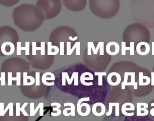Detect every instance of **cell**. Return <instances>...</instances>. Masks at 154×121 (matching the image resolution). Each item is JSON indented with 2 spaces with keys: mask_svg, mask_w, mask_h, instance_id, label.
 Masks as SVG:
<instances>
[{
  "mask_svg": "<svg viewBox=\"0 0 154 121\" xmlns=\"http://www.w3.org/2000/svg\"><path fill=\"white\" fill-rule=\"evenodd\" d=\"M120 51L119 44L115 42H110L106 46V51L109 55L115 56L118 54Z\"/></svg>",
  "mask_w": 154,
  "mask_h": 121,
  "instance_id": "1",
  "label": "cell"
},
{
  "mask_svg": "<svg viewBox=\"0 0 154 121\" xmlns=\"http://www.w3.org/2000/svg\"><path fill=\"white\" fill-rule=\"evenodd\" d=\"M92 113L98 117L103 116L106 113V108L105 105L101 103H97L93 104L91 109Z\"/></svg>",
  "mask_w": 154,
  "mask_h": 121,
  "instance_id": "2",
  "label": "cell"
},
{
  "mask_svg": "<svg viewBox=\"0 0 154 121\" xmlns=\"http://www.w3.org/2000/svg\"><path fill=\"white\" fill-rule=\"evenodd\" d=\"M49 73V72H47L43 74L42 77V83L45 85H47V86H53V85L55 84L54 82H47V81L48 80V81H54V80H55V76L53 73L50 72V74L48 77Z\"/></svg>",
  "mask_w": 154,
  "mask_h": 121,
  "instance_id": "3",
  "label": "cell"
},
{
  "mask_svg": "<svg viewBox=\"0 0 154 121\" xmlns=\"http://www.w3.org/2000/svg\"><path fill=\"white\" fill-rule=\"evenodd\" d=\"M64 106H70L71 108H67L64 110L63 111V113L64 116H69L71 115V116H75V105L74 103H66L64 104Z\"/></svg>",
  "mask_w": 154,
  "mask_h": 121,
  "instance_id": "4",
  "label": "cell"
},
{
  "mask_svg": "<svg viewBox=\"0 0 154 121\" xmlns=\"http://www.w3.org/2000/svg\"><path fill=\"white\" fill-rule=\"evenodd\" d=\"M12 73L9 72L8 73V85L12 86V81H16V85L20 86L21 85V73L20 72H16V77H12Z\"/></svg>",
  "mask_w": 154,
  "mask_h": 121,
  "instance_id": "5",
  "label": "cell"
},
{
  "mask_svg": "<svg viewBox=\"0 0 154 121\" xmlns=\"http://www.w3.org/2000/svg\"><path fill=\"white\" fill-rule=\"evenodd\" d=\"M130 47H126V42H122L121 43V47H122V56L126 55V51L130 50V55L131 56L134 55V42H131L130 43Z\"/></svg>",
  "mask_w": 154,
  "mask_h": 121,
  "instance_id": "6",
  "label": "cell"
},
{
  "mask_svg": "<svg viewBox=\"0 0 154 121\" xmlns=\"http://www.w3.org/2000/svg\"><path fill=\"white\" fill-rule=\"evenodd\" d=\"M21 43L20 42H17V55H21V51H25V55H29L30 43L29 42H25V47H21Z\"/></svg>",
  "mask_w": 154,
  "mask_h": 121,
  "instance_id": "7",
  "label": "cell"
},
{
  "mask_svg": "<svg viewBox=\"0 0 154 121\" xmlns=\"http://www.w3.org/2000/svg\"><path fill=\"white\" fill-rule=\"evenodd\" d=\"M35 82L34 77L31 76H28V72L23 73V86H30L33 85Z\"/></svg>",
  "mask_w": 154,
  "mask_h": 121,
  "instance_id": "8",
  "label": "cell"
},
{
  "mask_svg": "<svg viewBox=\"0 0 154 121\" xmlns=\"http://www.w3.org/2000/svg\"><path fill=\"white\" fill-rule=\"evenodd\" d=\"M151 80L150 77L144 76L143 72L139 73V84L140 86H146L151 83Z\"/></svg>",
  "mask_w": 154,
  "mask_h": 121,
  "instance_id": "9",
  "label": "cell"
},
{
  "mask_svg": "<svg viewBox=\"0 0 154 121\" xmlns=\"http://www.w3.org/2000/svg\"><path fill=\"white\" fill-rule=\"evenodd\" d=\"M86 72L83 73L81 75L80 79V81L82 84H83V85H85V86H91V85H93L92 82H85V81H86V80L93 81L94 80L93 75L91 73L88 77H86Z\"/></svg>",
  "mask_w": 154,
  "mask_h": 121,
  "instance_id": "10",
  "label": "cell"
},
{
  "mask_svg": "<svg viewBox=\"0 0 154 121\" xmlns=\"http://www.w3.org/2000/svg\"><path fill=\"white\" fill-rule=\"evenodd\" d=\"M28 103H23L21 108L20 107V103H16V116H20V112L21 111L22 113L24 116H29L25 110V108L28 104Z\"/></svg>",
  "mask_w": 154,
  "mask_h": 121,
  "instance_id": "11",
  "label": "cell"
},
{
  "mask_svg": "<svg viewBox=\"0 0 154 121\" xmlns=\"http://www.w3.org/2000/svg\"><path fill=\"white\" fill-rule=\"evenodd\" d=\"M44 105L43 103H40L38 104L37 107H36V109L34 110V103H30V116H34L35 114L37 113L39 110H40L41 107Z\"/></svg>",
  "mask_w": 154,
  "mask_h": 121,
  "instance_id": "12",
  "label": "cell"
},
{
  "mask_svg": "<svg viewBox=\"0 0 154 121\" xmlns=\"http://www.w3.org/2000/svg\"><path fill=\"white\" fill-rule=\"evenodd\" d=\"M51 105L52 107L53 106H56V108H53V111H57V113H51V115L52 116H60L61 114V110H60L61 108V104L59 103H51Z\"/></svg>",
  "mask_w": 154,
  "mask_h": 121,
  "instance_id": "13",
  "label": "cell"
},
{
  "mask_svg": "<svg viewBox=\"0 0 154 121\" xmlns=\"http://www.w3.org/2000/svg\"><path fill=\"white\" fill-rule=\"evenodd\" d=\"M13 104H14L13 103H8V105L4 110V103H0V116H5L7 111L10 110V108Z\"/></svg>",
  "mask_w": 154,
  "mask_h": 121,
  "instance_id": "14",
  "label": "cell"
},
{
  "mask_svg": "<svg viewBox=\"0 0 154 121\" xmlns=\"http://www.w3.org/2000/svg\"><path fill=\"white\" fill-rule=\"evenodd\" d=\"M130 76H131V82H128L126 86H134V90H137V82H135V73L130 72Z\"/></svg>",
  "mask_w": 154,
  "mask_h": 121,
  "instance_id": "15",
  "label": "cell"
},
{
  "mask_svg": "<svg viewBox=\"0 0 154 121\" xmlns=\"http://www.w3.org/2000/svg\"><path fill=\"white\" fill-rule=\"evenodd\" d=\"M59 51L60 49L57 46L52 45V42H48V55H54L53 50Z\"/></svg>",
  "mask_w": 154,
  "mask_h": 121,
  "instance_id": "16",
  "label": "cell"
},
{
  "mask_svg": "<svg viewBox=\"0 0 154 121\" xmlns=\"http://www.w3.org/2000/svg\"><path fill=\"white\" fill-rule=\"evenodd\" d=\"M150 49H151V48H150V45L147 46V47L145 48V49H144L143 48H141V47L139 46L138 44H137V45L136 51L137 53L140 55H141V53H142L143 50H144V55L145 56V55H147V54L149 53L150 51Z\"/></svg>",
  "mask_w": 154,
  "mask_h": 121,
  "instance_id": "17",
  "label": "cell"
},
{
  "mask_svg": "<svg viewBox=\"0 0 154 121\" xmlns=\"http://www.w3.org/2000/svg\"><path fill=\"white\" fill-rule=\"evenodd\" d=\"M91 49H92L93 51L94 54H97V52L96 48H95L94 46V43L92 42H88V56H91Z\"/></svg>",
  "mask_w": 154,
  "mask_h": 121,
  "instance_id": "18",
  "label": "cell"
},
{
  "mask_svg": "<svg viewBox=\"0 0 154 121\" xmlns=\"http://www.w3.org/2000/svg\"><path fill=\"white\" fill-rule=\"evenodd\" d=\"M95 75L98 76V85L99 86H102L103 85V76L106 75V72H95Z\"/></svg>",
  "mask_w": 154,
  "mask_h": 121,
  "instance_id": "19",
  "label": "cell"
},
{
  "mask_svg": "<svg viewBox=\"0 0 154 121\" xmlns=\"http://www.w3.org/2000/svg\"><path fill=\"white\" fill-rule=\"evenodd\" d=\"M100 49V56L104 55V43L103 42H100L98 43L97 47L96 48L97 52L98 53Z\"/></svg>",
  "mask_w": 154,
  "mask_h": 121,
  "instance_id": "20",
  "label": "cell"
},
{
  "mask_svg": "<svg viewBox=\"0 0 154 121\" xmlns=\"http://www.w3.org/2000/svg\"><path fill=\"white\" fill-rule=\"evenodd\" d=\"M74 79H75L74 85L75 86H78L79 85V72H75L72 74V76H71V78H70L71 83H72Z\"/></svg>",
  "mask_w": 154,
  "mask_h": 121,
  "instance_id": "21",
  "label": "cell"
},
{
  "mask_svg": "<svg viewBox=\"0 0 154 121\" xmlns=\"http://www.w3.org/2000/svg\"><path fill=\"white\" fill-rule=\"evenodd\" d=\"M135 121H154L151 119L148 115L144 116H138L137 115Z\"/></svg>",
  "mask_w": 154,
  "mask_h": 121,
  "instance_id": "22",
  "label": "cell"
},
{
  "mask_svg": "<svg viewBox=\"0 0 154 121\" xmlns=\"http://www.w3.org/2000/svg\"><path fill=\"white\" fill-rule=\"evenodd\" d=\"M130 72H125V77H124V81L122 83V90H125V86H126V84L128 83V76L130 75Z\"/></svg>",
  "mask_w": 154,
  "mask_h": 121,
  "instance_id": "23",
  "label": "cell"
},
{
  "mask_svg": "<svg viewBox=\"0 0 154 121\" xmlns=\"http://www.w3.org/2000/svg\"><path fill=\"white\" fill-rule=\"evenodd\" d=\"M37 43L36 42H32V55L35 56L37 55V50H41V47H37Z\"/></svg>",
  "mask_w": 154,
  "mask_h": 121,
  "instance_id": "24",
  "label": "cell"
},
{
  "mask_svg": "<svg viewBox=\"0 0 154 121\" xmlns=\"http://www.w3.org/2000/svg\"><path fill=\"white\" fill-rule=\"evenodd\" d=\"M5 73L4 72H1V77H0V81H1V85L5 86Z\"/></svg>",
  "mask_w": 154,
  "mask_h": 121,
  "instance_id": "25",
  "label": "cell"
},
{
  "mask_svg": "<svg viewBox=\"0 0 154 121\" xmlns=\"http://www.w3.org/2000/svg\"><path fill=\"white\" fill-rule=\"evenodd\" d=\"M60 56L64 55V42H60Z\"/></svg>",
  "mask_w": 154,
  "mask_h": 121,
  "instance_id": "26",
  "label": "cell"
},
{
  "mask_svg": "<svg viewBox=\"0 0 154 121\" xmlns=\"http://www.w3.org/2000/svg\"><path fill=\"white\" fill-rule=\"evenodd\" d=\"M40 72H37L35 73V85L36 86H39L40 85Z\"/></svg>",
  "mask_w": 154,
  "mask_h": 121,
  "instance_id": "27",
  "label": "cell"
},
{
  "mask_svg": "<svg viewBox=\"0 0 154 121\" xmlns=\"http://www.w3.org/2000/svg\"><path fill=\"white\" fill-rule=\"evenodd\" d=\"M113 103H109V110L107 113H106L107 116H109L111 115L113 111Z\"/></svg>",
  "mask_w": 154,
  "mask_h": 121,
  "instance_id": "28",
  "label": "cell"
},
{
  "mask_svg": "<svg viewBox=\"0 0 154 121\" xmlns=\"http://www.w3.org/2000/svg\"><path fill=\"white\" fill-rule=\"evenodd\" d=\"M41 55L44 56L45 55V42H41Z\"/></svg>",
  "mask_w": 154,
  "mask_h": 121,
  "instance_id": "29",
  "label": "cell"
},
{
  "mask_svg": "<svg viewBox=\"0 0 154 121\" xmlns=\"http://www.w3.org/2000/svg\"><path fill=\"white\" fill-rule=\"evenodd\" d=\"M66 54L67 56H69L71 50V43L70 42H67L66 43Z\"/></svg>",
  "mask_w": 154,
  "mask_h": 121,
  "instance_id": "30",
  "label": "cell"
},
{
  "mask_svg": "<svg viewBox=\"0 0 154 121\" xmlns=\"http://www.w3.org/2000/svg\"><path fill=\"white\" fill-rule=\"evenodd\" d=\"M76 55L79 56L80 55V42H78V45L76 47Z\"/></svg>",
  "mask_w": 154,
  "mask_h": 121,
  "instance_id": "31",
  "label": "cell"
},
{
  "mask_svg": "<svg viewBox=\"0 0 154 121\" xmlns=\"http://www.w3.org/2000/svg\"><path fill=\"white\" fill-rule=\"evenodd\" d=\"M78 42H76L74 44V46H73V47H72V49H71V50H70V54H69V55H71V54H72V53H73V52L74 51V50L75 49H76L77 45H78Z\"/></svg>",
  "mask_w": 154,
  "mask_h": 121,
  "instance_id": "32",
  "label": "cell"
},
{
  "mask_svg": "<svg viewBox=\"0 0 154 121\" xmlns=\"http://www.w3.org/2000/svg\"><path fill=\"white\" fill-rule=\"evenodd\" d=\"M151 84L152 86H154V72L151 73Z\"/></svg>",
  "mask_w": 154,
  "mask_h": 121,
  "instance_id": "33",
  "label": "cell"
},
{
  "mask_svg": "<svg viewBox=\"0 0 154 121\" xmlns=\"http://www.w3.org/2000/svg\"><path fill=\"white\" fill-rule=\"evenodd\" d=\"M69 40H70L71 41H75L77 39H78V36H75V37H74V38H73V37H71V36H69Z\"/></svg>",
  "mask_w": 154,
  "mask_h": 121,
  "instance_id": "34",
  "label": "cell"
},
{
  "mask_svg": "<svg viewBox=\"0 0 154 121\" xmlns=\"http://www.w3.org/2000/svg\"><path fill=\"white\" fill-rule=\"evenodd\" d=\"M152 55L154 56V42H152Z\"/></svg>",
  "mask_w": 154,
  "mask_h": 121,
  "instance_id": "35",
  "label": "cell"
}]
</instances>
